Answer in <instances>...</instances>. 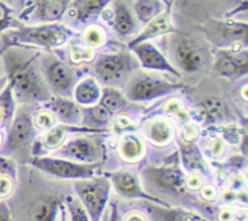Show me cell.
Segmentation results:
<instances>
[{"label":"cell","mask_w":248,"mask_h":221,"mask_svg":"<svg viewBox=\"0 0 248 221\" xmlns=\"http://www.w3.org/2000/svg\"><path fill=\"white\" fill-rule=\"evenodd\" d=\"M4 121H6V117H5V113L4 111H2V108L0 107V124H2Z\"/></svg>","instance_id":"46"},{"label":"cell","mask_w":248,"mask_h":221,"mask_svg":"<svg viewBox=\"0 0 248 221\" xmlns=\"http://www.w3.org/2000/svg\"><path fill=\"white\" fill-rule=\"evenodd\" d=\"M148 140L156 146L169 145L174 136L173 125L166 119H153L145 128Z\"/></svg>","instance_id":"23"},{"label":"cell","mask_w":248,"mask_h":221,"mask_svg":"<svg viewBox=\"0 0 248 221\" xmlns=\"http://www.w3.org/2000/svg\"><path fill=\"white\" fill-rule=\"evenodd\" d=\"M101 16L120 36L131 35L137 27L135 15L123 0H113V2L102 12Z\"/></svg>","instance_id":"15"},{"label":"cell","mask_w":248,"mask_h":221,"mask_svg":"<svg viewBox=\"0 0 248 221\" xmlns=\"http://www.w3.org/2000/svg\"><path fill=\"white\" fill-rule=\"evenodd\" d=\"M132 68V61L126 53H103L94 62L97 77L107 84L119 83Z\"/></svg>","instance_id":"9"},{"label":"cell","mask_w":248,"mask_h":221,"mask_svg":"<svg viewBox=\"0 0 248 221\" xmlns=\"http://www.w3.org/2000/svg\"><path fill=\"white\" fill-rule=\"evenodd\" d=\"M174 32H176V29H174L173 24L171 22V10L166 9L159 16H156L152 21L148 22L147 24H144V28L127 44V46L130 48L135 44L142 43V41H150L152 39L157 38V36L174 33Z\"/></svg>","instance_id":"18"},{"label":"cell","mask_w":248,"mask_h":221,"mask_svg":"<svg viewBox=\"0 0 248 221\" xmlns=\"http://www.w3.org/2000/svg\"><path fill=\"white\" fill-rule=\"evenodd\" d=\"M173 2H174V0H169V4H167V9L171 10V7H172V5H173Z\"/></svg>","instance_id":"47"},{"label":"cell","mask_w":248,"mask_h":221,"mask_svg":"<svg viewBox=\"0 0 248 221\" xmlns=\"http://www.w3.org/2000/svg\"><path fill=\"white\" fill-rule=\"evenodd\" d=\"M0 145H1V135H0Z\"/></svg>","instance_id":"49"},{"label":"cell","mask_w":248,"mask_h":221,"mask_svg":"<svg viewBox=\"0 0 248 221\" xmlns=\"http://www.w3.org/2000/svg\"><path fill=\"white\" fill-rule=\"evenodd\" d=\"M222 135L224 140H227L230 143H237L240 142V131L239 128L234 125H228L223 128Z\"/></svg>","instance_id":"37"},{"label":"cell","mask_w":248,"mask_h":221,"mask_svg":"<svg viewBox=\"0 0 248 221\" xmlns=\"http://www.w3.org/2000/svg\"><path fill=\"white\" fill-rule=\"evenodd\" d=\"M19 2H21V6L23 7L24 5H26V0H19Z\"/></svg>","instance_id":"48"},{"label":"cell","mask_w":248,"mask_h":221,"mask_svg":"<svg viewBox=\"0 0 248 221\" xmlns=\"http://www.w3.org/2000/svg\"><path fill=\"white\" fill-rule=\"evenodd\" d=\"M75 35L70 27L63 23H40L22 26L9 35V46H35L45 50H55L69 43Z\"/></svg>","instance_id":"2"},{"label":"cell","mask_w":248,"mask_h":221,"mask_svg":"<svg viewBox=\"0 0 248 221\" xmlns=\"http://www.w3.org/2000/svg\"><path fill=\"white\" fill-rule=\"evenodd\" d=\"M165 112L167 114L172 117H176L179 121L182 120L183 124H188L189 123V119H190V113L182 106V103L179 102V100L176 99H172L165 104L164 107Z\"/></svg>","instance_id":"33"},{"label":"cell","mask_w":248,"mask_h":221,"mask_svg":"<svg viewBox=\"0 0 248 221\" xmlns=\"http://www.w3.org/2000/svg\"><path fill=\"white\" fill-rule=\"evenodd\" d=\"M31 164L40 171L52 175L55 177L65 180H82L96 176L98 163L85 164V163L73 162L60 157H50V155H34Z\"/></svg>","instance_id":"4"},{"label":"cell","mask_w":248,"mask_h":221,"mask_svg":"<svg viewBox=\"0 0 248 221\" xmlns=\"http://www.w3.org/2000/svg\"><path fill=\"white\" fill-rule=\"evenodd\" d=\"M108 177L110 179L111 187H114L115 192L120 197L128 199H144L149 203H154L162 206L170 205L169 203L162 201L161 198H157V197H154L143 191L140 179L132 172L119 170V171L111 172Z\"/></svg>","instance_id":"10"},{"label":"cell","mask_w":248,"mask_h":221,"mask_svg":"<svg viewBox=\"0 0 248 221\" xmlns=\"http://www.w3.org/2000/svg\"><path fill=\"white\" fill-rule=\"evenodd\" d=\"M148 209L154 221H210L201 214L184 208H172L171 205L162 206L149 203Z\"/></svg>","instance_id":"21"},{"label":"cell","mask_w":248,"mask_h":221,"mask_svg":"<svg viewBox=\"0 0 248 221\" xmlns=\"http://www.w3.org/2000/svg\"><path fill=\"white\" fill-rule=\"evenodd\" d=\"M65 209H67L68 216L70 221H90L86 211L82 208L78 198L73 196H68L65 198Z\"/></svg>","instance_id":"32"},{"label":"cell","mask_w":248,"mask_h":221,"mask_svg":"<svg viewBox=\"0 0 248 221\" xmlns=\"http://www.w3.org/2000/svg\"><path fill=\"white\" fill-rule=\"evenodd\" d=\"M70 0H35L31 7H27L28 14L21 18L31 17L40 23H56L65 15Z\"/></svg>","instance_id":"16"},{"label":"cell","mask_w":248,"mask_h":221,"mask_svg":"<svg viewBox=\"0 0 248 221\" xmlns=\"http://www.w3.org/2000/svg\"><path fill=\"white\" fill-rule=\"evenodd\" d=\"M201 196L203 197L207 201H215L218 196V192L216 189V187L213 186H205L201 189Z\"/></svg>","instance_id":"42"},{"label":"cell","mask_w":248,"mask_h":221,"mask_svg":"<svg viewBox=\"0 0 248 221\" xmlns=\"http://www.w3.org/2000/svg\"><path fill=\"white\" fill-rule=\"evenodd\" d=\"M119 153L121 158L128 162L140 160L144 153L143 141L135 134H126L119 142Z\"/></svg>","instance_id":"27"},{"label":"cell","mask_w":248,"mask_h":221,"mask_svg":"<svg viewBox=\"0 0 248 221\" xmlns=\"http://www.w3.org/2000/svg\"><path fill=\"white\" fill-rule=\"evenodd\" d=\"M73 101L80 107L96 106L102 96V89L98 82L92 77H85L77 82L72 90Z\"/></svg>","instance_id":"19"},{"label":"cell","mask_w":248,"mask_h":221,"mask_svg":"<svg viewBox=\"0 0 248 221\" xmlns=\"http://www.w3.org/2000/svg\"><path fill=\"white\" fill-rule=\"evenodd\" d=\"M173 55L179 67L186 73H196L205 63L201 49L186 36L179 35L174 39Z\"/></svg>","instance_id":"14"},{"label":"cell","mask_w":248,"mask_h":221,"mask_svg":"<svg viewBox=\"0 0 248 221\" xmlns=\"http://www.w3.org/2000/svg\"><path fill=\"white\" fill-rule=\"evenodd\" d=\"M130 126H133L132 119L128 116H126V114L119 113V116L115 119V128L118 130H123V129L130 128Z\"/></svg>","instance_id":"39"},{"label":"cell","mask_w":248,"mask_h":221,"mask_svg":"<svg viewBox=\"0 0 248 221\" xmlns=\"http://www.w3.org/2000/svg\"><path fill=\"white\" fill-rule=\"evenodd\" d=\"M55 221H69V218H68V213H67V209H65L64 204L61 206L60 211L57 214V218H56Z\"/></svg>","instance_id":"45"},{"label":"cell","mask_w":248,"mask_h":221,"mask_svg":"<svg viewBox=\"0 0 248 221\" xmlns=\"http://www.w3.org/2000/svg\"><path fill=\"white\" fill-rule=\"evenodd\" d=\"M123 221H148V219L140 211H130L124 216Z\"/></svg>","instance_id":"43"},{"label":"cell","mask_w":248,"mask_h":221,"mask_svg":"<svg viewBox=\"0 0 248 221\" xmlns=\"http://www.w3.org/2000/svg\"><path fill=\"white\" fill-rule=\"evenodd\" d=\"M182 159L186 167L190 168L193 172H200L206 169L205 160L201 157L200 151L195 145L186 141L182 146Z\"/></svg>","instance_id":"29"},{"label":"cell","mask_w":248,"mask_h":221,"mask_svg":"<svg viewBox=\"0 0 248 221\" xmlns=\"http://www.w3.org/2000/svg\"><path fill=\"white\" fill-rule=\"evenodd\" d=\"M219 220L220 221H234L235 214H232V211L229 210V209H223L219 214Z\"/></svg>","instance_id":"44"},{"label":"cell","mask_w":248,"mask_h":221,"mask_svg":"<svg viewBox=\"0 0 248 221\" xmlns=\"http://www.w3.org/2000/svg\"><path fill=\"white\" fill-rule=\"evenodd\" d=\"M181 83L169 82L149 74L136 75L126 87V99L130 102H145L183 89Z\"/></svg>","instance_id":"5"},{"label":"cell","mask_w":248,"mask_h":221,"mask_svg":"<svg viewBox=\"0 0 248 221\" xmlns=\"http://www.w3.org/2000/svg\"><path fill=\"white\" fill-rule=\"evenodd\" d=\"M111 117L113 116L99 103L82 109V123H85L86 128L94 129V130H106V126L109 124Z\"/></svg>","instance_id":"26"},{"label":"cell","mask_w":248,"mask_h":221,"mask_svg":"<svg viewBox=\"0 0 248 221\" xmlns=\"http://www.w3.org/2000/svg\"><path fill=\"white\" fill-rule=\"evenodd\" d=\"M14 191V182L11 177L6 174L0 172V199H4Z\"/></svg>","instance_id":"36"},{"label":"cell","mask_w":248,"mask_h":221,"mask_svg":"<svg viewBox=\"0 0 248 221\" xmlns=\"http://www.w3.org/2000/svg\"><path fill=\"white\" fill-rule=\"evenodd\" d=\"M128 49L135 53L136 57L140 61V66L143 68H145V69L167 72L171 73L174 77L182 78L181 72H178L171 65V62L167 60L166 56L152 41H142V43H138L130 46Z\"/></svg>","instance_id":"13"},{"label":"cell","mask_w":248,"mask_h":221,"mask_svg":"<svg viewBox=\"0 0 248 221\" xmlns=\"http://www.w3.org/2000/svg\"><path fill=\"white\" fill-rule=\"evenodd\" d=\"M216 72L225 78H240L248 72V50L244 49H229L219 50L216 56Z\"/></svg>","instance_id":"12"},{"label":"cell","mask_w":248,"mask_h":221,"mask_svg":"<svg viewBox=\"0 0 248 221\" xmlns=\"http://www.w3.org/2000/svg\"><path fill=\"white\" fill-rule=\"evenodd\" d=\"M201 113L211 121L224 120L229 116V109L223 100L217 97H208L200 103Z\"/></svg>","instance_id":"28"},{"label":"cell","mask_w":248,"mask_h":221,"mask_svg":"<svg viewBox=\"0 0 248 221\" xmlns=\"http://www.w3.org/2000/svg\"><path fill=\"white\" fill-rule=\"evenodd\" d=\"M63 201L57 196H45L38 198L29 210L31 221H55Z\"/></svg>","instance_id":"22"},{"label":"cell","mask_w":248,"mask_h":221,"mask_svg":"<svg viewBox=\"0 0 248 221\" xmlns=\"http://www.w3.org/2000/svg\"><path fill=\"white\" fill-rule=\"evenodd\" d=\"M70 58L74 63L90 62L94 58V51L84 43H72L70 44Z\"/></svg>","instance_id":"31"},{"label":"cell","mask_w":248,"mask_h":221,"mask_svg":"<svg viewBox=\"0 0 248 221\" xmlns=\"http://www.w3.org/2000/svg\"><path fill=\"white\" fill-rule=\"evenodd\" d=\"M73 187L90 221H102L113 188L110 179L108 176H93L75 180Z\"/></svg>","instance_id":"3"},{"label":"cell","mask_w":248,"mask_h":221,"mask_svg":"<svg viewBox=\"0 0 248 221\" xmlns=\"http://www.w3.org/2000/svg\"><path fill=\"white\" fill-rule=\"evenodd\" d=\"M167 9L164 0H136L133 4L135 17L142 24H147Z\"/></svg>","instance_id":"24"},{"label":"cell","mask_w":248,"mask_h":221,"mask_svg":"<svg viewBox=\"0 0 248 221\" xmlns=\"http://www.w3.org/2000/svg\"><path fill=\"white\" fill-rule=\"evenodd\" d=\"M39 56V51L29 55L17 46H9L2 53L9 84L26 102H46L51 99L45 79L36 66Z\"/></svg>","instance_id":"1"},{"label":"cell","mask_w":248,"mask_h":221,"mask_svg":"<svg viewBox=\"0 0 248 221\" xmlns=\"http://www.w3.org/2000/svg\"><path fill=\"white\" fill-rule=\"evenodd\" d=\"M104 109L109 112L111 116L119 114L125 111L130 104V101L125 97V95L114 87H106L102 90V96L98 102Z\"/></svg>","instance_id":"25"},{"label":"cell","mask_w":248,"mask_h":221,"mask_svg":"<svg viewBox=\"0 0 248 221\" xmlns=\"http://www.w3.org/2000/svg\"><path fill=\"white\" fill-rule=\"evenodd\" d=\"M145 181L157 191L173 197H181L186 193V176L178 165H161L147 167L142 172Z\"/></svg>","instance_id":"6"},{"label":"cell","mask_w":248,"mask_h":221,"mask_svg":"<svg viewBox=\"0 0 248 221\" xmlns=\"http://www.w3.org/2000/svg\"><path fill=\"white\" fill-rule=\"evenodd\" d=\"M0 221H14L9 205L2 201H0Z\"/></svg>","instance_id":"41"},{"label":"cell","mask_w":248,"mask_h":221,"mask_svg":"<svg viewBox=\"0 0 248 221\" xmlns=\"http://www.w3.org/2000/svg\"><path fill=\"white\" fill-rule=\"evenodd\" d=\"M113 0H70L65 14L75 23H85L102 14Z\"/></svg>","instance_id":"17"},{"label":"cell","mask_w":248,"mask_h":221,"mask_svg":"<svg viewBox=\"0 0 248 221\" xmlns=\"http://www.w3.org/2000/svg\"><path fill=\"white\" fill-rule=\"evenodd\" d=\"M106 41V32L102 27L92 24L89 26L82 33V43L89 48L94 49L102 46Z\"/></svg>","instance_id":"30"},{"label":"cell","mask_w":248,"mask_h":221,"mask_svg":"<svg viewBox=\"0 0 248 221\" xmlns=\"http://www.w3.org/2000/svg\"><path fill=\"white\" fill-rule=\"evenodd\" d=\"M224 142L220 137H216L210 143V154L213 158H219L224 152Z\"/></svg>","instance_id":"38"},{"label":"cell","mask_w":248,"mask_h":221,"mask_svg":"<svg viewBox=\"0 0 248 221\" xmlns=\"http://www.w3.org/2000/svg\"><path fill=\"white\" fill-rule=\"evenodd\" d=\"M44 75L47 85L57 96L67 97L72 94L75 82V74L72 68L56 56H48L43 61Z\"/></svg>","instance_id":"8"},{"label":"cell","mask_w":248,"mask_h":221,"mask_svg":"<svg viewBox=\"0 0 248 221\" xmlns=\"http://www.w3.org/2000/svg\"><path fill=\"white\" fill-rule=\"evenodd\" d=\"M35 140V125L33 117L27 109H19L12 119L7 135L5 152L6 154H16L28 150Z\"/></svg>","instance_id":"7"},{"label":"cell","mask_w":248,"mask_h":221,"mask_svg":"<svg viewBox=\"0 0 248 221\" xmlns=\"http://www.w3.org/2000/svg\"><path fill=\"white\" fill-rule=\"evenodd\" d=\"M33 121L35 128L46 131L48 130V129L52 128V126H55L56 117L55 114L51 111H48V109H41V111H39L38 113L35 114Z\"/></svg>","instance_id":"34"},{"label":"cell","mask_w":248,"mask_h":221,"mask_svg":"<svg viewBox=\"0 0 248 221\" xmlns=\"http://www.w3.org/2000/svg\"><path fill=\"white\" fill-rule=\"evenodd\" d=\"M56 154L60 158L73 160V162L93 164L98 160L99 150L92 138L82 135L64 141L62 146L56 151Z\"/></svg>","instance_id":"11"},{"label":"cell","mask_w":248,"mask_h":221,"mask_svg":"<svg viewBox=\"0 0 248 221\" xmlns=\"http://www.w3.org/2000/svg\"><path fill=\"white\" fill-rule=\"evenodd\" d=\"M14 26V16L12 10L4 0H0V33L7 31Z\"/></svg>","instance_id":"35"},{"label":"cell","mask_w":248,"mask_h":221,"mask_svg":"<svg viewBox=\"0 0 248 221\" xmlns=\"http://www.w3.org/2000/svg\"><path fill=\"white\" fill-rule=\"evenodd\" d=\"M48 101H50L51 112L65 125H77L78 123L82 121V108L73 100L56 96L51 97Z\"/></svg>","instance_id":"20"},{"label":"cell","mask_w":248,"mask_h":221,"mask_svg":"<svg viewBox=\"0 0 248 221\" xmlns=\"http://www.w3.org/2000/svg\"><path fill=\"white\" fill-rule=\"evenodd\" d=\"M102 221H120V216H119V210H118V205L115 203L110 204L109 206V210L107 213L106 218H102Z\"/></svg>","instance_id":"40"}]
</instances>
